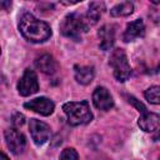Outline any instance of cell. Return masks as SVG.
Returning <instances> with one entry per match:
<instances>
[{
  "mask_svg": "<svg viewBox=\"0 0 160 160\" xmlns=\"http://www.w3.org/2000/svg\"><path fill=\"white\" fill-rule=\"evenodd\" d=\"M19 30L22 36L31 42H42L51 35V29L46 22L36 19L28 12L20 18Z\"/></svg>",
  "mask_w": 160,
  "mask_h": 160,
  "instance_id": "6da1fadb",
  "label": "cell"
},
{
  "mask_svg": "<svg viewBox=\"0 0 160 160\" xmlns=\"http://www.w3.org/2000/svg\"><path fill=\"white\" fill-rule=\"evenodd\" d=\"M90 28H91V25L89 24L86 16L79 15L75 12L66 15L60 25L61 34L64 36L71 38L74 40H79L81 38V34L86 32Z\"/></svg>",
  "mask_w": 160,
  "mask_h": 160,
  "instance_id": "7a4b0ae2",
  "label": "cell"
},
{
  "mask_svg": "<svg viewBox=\"0 0 160 160\" xmlns=\"http://www.w3.org/2000/svg\"><path fill=\"white\" fill-rule=\"evenodd\" d=\"M62 110L68 116V122L72 126L84 125L92 120V114L88 101H71L62 105Z\"/></svg>",
  "mask_w": 160,
  "mask_h": 160,
  "instance_id": "3957f363",
  "label": "cell"
},
{
  "mask_svg": "<svg viewBox=\"0 0 160 160\" xmlns=\"http://www.w3.org/2000/svg\"><path fill=\"white\" fill-rule=\"evenodd\" d=\"M109 64L112 68L114 76L118 81L122 82V81L128 80V78L131 74V69H130V65L128 62V58H126V54L124 50L115 49L110 55Z\"/></svg>",
  "mask_w": 160,
  "mask_h": 160,
  "instance_id": "277c9868",
  "label": "cell"
},
{
  "mask_svg": "<svg viewBox=\"0 0 160 160\" xmlns=\"http://www.w3.org/2000/svg\"><path fill=\"white\" fill-rule=\"evenodd\" d=\"M39 90L38 78L36 74L32 70H25L24 75L18 82V91L21 96H29L31 94H35Z\"/></svg>",
  "mask_w": 160,
  "mask_h": 160,
  "instance_id": "5b68a950",
  "label": "cell"
},
{
  "mask_svg": "<svg viewBox=\"0 0 160 160\" xmlns=\"http://www.w3.org/2000/svg\"><path fill=\"white\" fill-rule=\"evenodd\" d=\"M29 129L31 132V138L36 145L45 144L50 138V126L40 120L31 119L29 122Z\"/></svg>",
  "mask_w": 160,
  "mask_h": 160,
  "instance_id": "8992f818",
  "label": "cell"
},
{
  "mask_svg": "<svg viewBox=\"0 0 160 160\" xmlns=\"http://www.w3.org/2000/svg\"><path fill=\"white\" fill-rule=\"evenodd\" d=\"M5 140H6L8 148L11 150V152L20 154L24 151L26 140H25V136L16 129H8L5 131Z\"/></svg>",
  "mask_w": 160,
  "mask_h": 160,
  "instance_id": "52a82bcc",
  "label": "cell"
},
{
  "mask_svg": "<svg viewBox=\"0 0 160 160\" xmlns=\"http://www.w3.org/2000/svg\"><path fill=\"white\" fill-rule=\"evenodd\" d=\"M24 106L26 109H30V110H32V111H35L40 115H44V116L50 115L54 111V108H55L54 102L48 98H36L34 100H30V101L25 102Z\"/></svg>",
  "mask_w": 160,
  "mask_h": 160,
  "instance_id": "ba28073f",
  "label": "cell"
},
{
  "mask_svg": "<svg viewBox=\"0 0 160 160\" xmlns=\"http://www.w3.org/2000/svg\"><path fill=\"white\" fill-rule=\"evenodd\" d=\"M92 102L100 110H110L114 106V100L104 86H98L92 94Z\"/></svg>",
  "mask_w": 160,
  "mask_h": 160,
  "instance_id": "9c48e42d",
  "label": "cell"
},
{
  "mask_svg": "<svg viewBox=\"0 0 160 160\" xmlns=\"http://www.w3.org/2000/svg\"><path fill=\"white\" fill-rule=\"evenodd\" d=\"M144 32H145V26H144L142 20L141 19L134 20V21L128 24L126 30L124 31V35H122V40L125 42L134 41L135 39L144 36Z\"/></svg>",
  "mask_w": 160,
  "mask_h": 160,
  "instance_id": "30bf717a",
  "label": "cell"
},
{
  "mask_svg": "<svg viewBox=\"0 0 160 160\" xmlns=\"http://www.w3.org/2000/svg\"><path fill=\"white\" fill-rule=\"evenodd\" d=\"M159 122H160V116L155 112H149V111L142 112L141 116L139 118V121H138L139 126L144 131H148V132L158 130Z\"/></svg>",
  "mask_w": 160,
  "mask_h": 160,
  "instance_id": "8fae6325",
  "label": "cell"
},
{
  "mask_svg": "<svg viewBox=\"0 0 160 160\" xmlns=\"http://www.w3.org/2000/svg\"><path fill=\"white\" fill-rule=\"evenodd\" d=\"M100 38V49L101 50H110L115 41V30L112 25H104L100 28L98 32Z\"/></svg>",
  "mask_w": 160,
  "mask_h": 160,
  "instance_id": "7c38bea8",
  "label": "cell"
},
{
  "mask_svg": "<svg viewBox=\"0 0 160 160\" xmlns=\"http://www.w3.org/2000/svg\"><path fill=\"white\" fill-rule=\"evenodd\" d=\"M35 66H36L40 71H42L44 74L51 75V74H54V72L56 71V69H58V62H56V60H55L51 55H49V54H42L41 56L36 58V60H35Z\"/></svg>",
  "mask_w": 160,
  "mask_h": 160,
  "instance_id": "4fadbf2b",
  "label": "cell"
},
{
  "mask_svg": "<svg viewBox=\"0 0 160 160\" xmlns=\"http://www.w3.org/2000/svg\"><path fill=\"white\" fill-rule=\"evenodd\" d=\"M74 70H75V79L79 84L88 85L92 81L94 75H95V71H94L92 66H79V65H76L74 68Z\"/></svg>",
  "mask_w": 160,
  "mask_h": 160,
  "instance_id": "5bb4252c",
  "label": "cell"
},
{
  "mask_svg": "<svg viewBox=\"0 0 160 160\" xmlns=\"http://www.w3.org/2000/svg\"><path fill=\"white\" fill-rule=\"evenodd\" d=\"M104 10H105L104 2H91L90 4L89 10L85 14V16H86V19H88V21H89V24L91 26H94L99 21V19H100L101 14L104 12Z\"/></svg>",
  "mask_w": 160,
  "mask_h": 160,
  "instance_id": "9a60e30c",
  "label": "cell"
},
{
  "mask_svg": "<svg viewBox=\"0 0 160 160\" xmlns=\"http://www.w3.org/2000/svg\"><path fill=\"white\" fill-rule=\"evenodd\" d=\"M132 10H134L132 2H130V1H124V2H121V4L115 5V6L110 10V15H111V16H115V18H118V16H128V15H130V14L132 12Z\"/></svg>",
  "mask_w": 160,
  "mask_h": 160,
  "instance_id": "2e32d148",
  "label": "cell"
},
{
  "mask_svg": "<svg viewBox=\"0 0 160 160\" xmlns=\"http://www.w3.org/2000/svg\"><path fill=\"white\" fill-rule=\"evenodd\" d=\"M159 92H160V88L159 86H151V88H149L146 91H145V99L149 101V102H151V104H159L160 102V98H159Z\"/></svg>",
  "mask_w": 160,
  "mask_h": 160,
  "instance_id": "e0dca14e",
  "label": "cell"
},
{
  "mask_svg": "<svg viewBox=\"0 0 160 160\" xmlns=\"http://www.w3.org/2000/svg\"><path fill=\"white\" fill-rule=\"evenodd\" d=\"M60 160H79V155L72 148H68L62 150L60 155Z\"/></svg>",
  "mask_w": 160,
  "mask_h": 160,
  "instance_id": "ac0fdd59",
  "label": "cell"
},
{
  "mask_svg": "<svg viewBox=\"0 0 160 160\" xmlns=\"http://www.w3.org/2000/svg\"><path fill=\"white\" fill-rule=\"evenodd\" d=\"M126 99H128V101H129L130 104H132V105H134V106H135V108L139 110V112H141V114H142V112L148 111V110H146V108H145V106H144V105H142V104H141V102H140L138 99H135L134 96L128 95V96H126Z\"/></svg>",
  "mask_w": 160,
  "mask_h": 160,
  "instance_id": "d6986e66",
  "label": "cell"
},
{
  "mask_svg": "<svg viewBox=\"0 0 160 160\" xmlns=\"http://www.w3.org/2000/svg\"><path fill=\"white\" fill-rule=\"evenodd\" d=\"M11 122H12V125H14L15 128H19V126L24 125V122H25V116H24L22 114H20V112H16V114L12 115Z\"/></svg>",
  "mask_w": 160,
  "mask_h": 160,
  "instance_id": "ffe728a7",
  "label": "cell"
},
{
  "mask_svg": "<svg viewBox=\"0 0 160 160\" xmlns=\"http://www.w3.org/2000/svg\"><path fill=\"white\" fill-rule=\"evenodd\" d=\"M11 6L10 1H5V0H0V10H8Z\"/></svg>",
  "mask_w": 160,
  "mask_h": 160,
  "instance_id": "44dd1931",
  "label": "cell"
},
{
  "mask_svg": "<svg viewBox=\"0 0 160 160\" xmlns=\"http://www.w3.org/2000/svg\"><path fill=\"white\" fill-rule=\"evenodd\" d=\"M0 160H9V158H8L4 152H1V151H0Z\"/></svg>",
  "mask_w": 160,
  "mask_h": 160,
  "instance_id": "7402d4cb",
  "label": "cell"
}]
</instances>
